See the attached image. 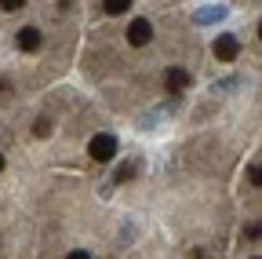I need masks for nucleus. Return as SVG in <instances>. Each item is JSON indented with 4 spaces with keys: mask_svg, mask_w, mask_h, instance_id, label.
Segmentation results:
<instances>
[{
    "mask_svg": "<svg viewBox=\"0 0 262 259\" xmlns=\"http://www.w3.org/2000/svg\"><path fill=\"white\" fill-rule=\"evenodd\" d=\"M237 55H241V41H237L233 33L215 37V58H219V62H233Z\"/></svg>",
    "mask_w": 262,
    "mask_h": 259,
    "instance_id": "nucleus-1",
    "label": "nucleus"
},
{
    "mask_svg": "<svg viewBox=\"0 0 262 259\" xmlns=\"http://www.w3.org/2000/svg\"><path fill=\"white\" fill-rule=\"evenodd\" d=\"M88 153H91V161H110V157L117 153V139L106 135V132H102V135H95L91 146H88Z\"/></svg>",
    "mask_w": 262,
    "mask_h": 259,
    "instance_id": "nucleus-2",
    "label": "nucleus"
},
{
    "mask_svg": "<svg viewBox=\"0 0 262 259\" xmlns=\"http://www.w3.org/2000/svg\"><path fill=\"white\" fill-rule=\"evenodd\" d=\"M189 81H193V77H189L182 66H171L168 73H164V88H168V95H179V91H186V88H189Z\"/></svg>",
    "mask_w": 262,
    "mask_h": 259,
    "instance_id": "nucleus-3",
    "label": "nucleus"
},
{
    "mask_svg": "<svg viewBox=\"0 0 262 259\" xmlns=\"http://www.w3.org/2000/svg\"><path fill=\"white\" fill-rule=\"evenodd\" d=\"M149 37H153V26H149V18H135V22L127 26V41L135 44V48L149 44Z\"/></svg>",
    "mask_w": 262,
    "mask_h": 259,
    "instance_id": "nucleus-4",
    "label": "nucleus"
},
{
    "mask_svg": "<svg viewBox=\"0 0 262 259\" xmlns=\"http://www.w3.org/2000/svg\"><path fill=\"white\" fill-rule=\"evenodd\" d=\"M40 44H44V37H40V29H37V26L18 29V48H22V51H37Z\"/></svg>",
    "mask_w": 262,
    "mask_h": 259,
    "instance_id": "nucleus-5",
    "label": "nucleus"
},
{
    "mask_svg": "<svg viewBox=\"0 0 262 259\" xmlns=\"http://www.w3.org/2000/svg\"><path fill=\"white\" fill-rule=\"evenodd\" d=\"M219 18H226V8L222 4H215V8H204V11H196V22H219Z\"/></svg>",
    "mask_w": 262,
    "mask_h": 259,
    "instance_id": "nucleus-6",
    "label": "nucleus"
},
{
    "mask_svg": "<svg viewBox=\"0 0 262 259\" xmlns=\"http://www.w3.org/2000/svg\"><path fill=\"white\" fill-rule=\"evenodd\" d=\"M131 4H127V0H106V4H102V11L106 15H124Z\"/></svg>",
    "mask_w": 262,
    "mask_h": 259,
    "instance_id": "nucleus-7",
    "label": "nucleus"
},
{
    "mask_svg": "<svg viewBox=\"0 0 262 259\" xmlns=\"http://www.w3.org/2000/svg\"><path fill=\"white\" fill-rule=\"evenodd\" d=\"M131 175H135V165H120V168H117V179H113V183H127Z\"/></svg>",
    "mask_w": 262,
    "mask_h": 259,
    "instance_id": "nucleus-8",
    "label": "nucleus"
},
{
    "mask_svg": "<svg viewBox=\"0 0 262 259\" xmlns=\"http://www.w3.org/2000/svg\"><path fill=\"white\" fill-rule=\"evenodd\" d=\"M33 135H37V139L51 135V124H48V121H37V124H33Z\"/></svg>",
    "mask_w": 262,
    "mask_h": 259,
    "instance_id": "nucleus-9",
    "label": "nucleus"
},
{
    "mask_svg": "<svg viewBox=\"0 0 262 259\" xmlns=\"http://www.w3.org/2000/svg\"><path fill=\"white\" fill-rule=\"evenodd\" d=\"M248 179H251L255 186H262V165H251V168H248Z\"/></svg>",
    "mask_w": 262,
    "mask_h": 259,
    "instance_id": "nucleus-10",
    "label": "nucleus"
},
{
    "mask_svg": "<svg viewBox=\"0 0 262 259\" xmlns=\"http://www.w3.org/2000/svg\"><path fill=\"white\" fill-rule=\"evenodd\" d=\"M258 234H262V223H248L244 226V237H258Z\"/></svg>",
    "mask_w": 262,
    "mask_h": 259,
    "instance_id": "nucleus-11",
    "label": "nucleus"
},
{
    "mask_svg": "<svg viewBox=\"0 0 262 259\" xmlns=\"http://www.w3.org/2000/svg\"><path fill=\"white\" fill-rule=\"evenodd\" d=\"M0 8H4V11H18V8H26V4H22V0H0Z\"/></svg>",
    "mask_w": 262,
    "mask_h": 259,
    "instance_id": "nucleus-12",
    "label": "nucleus"
},
{
    "mask_svg": "<svg viewBox=\"0 0 262 259\" xmlns=\"http://www.w3.org/2000/svg\"><path fill=\"white\" fill-rule=\"evenodd\" d=\"M66 259H91V255H88V252H80V248H77V252H70V255H66Z\"/></svg>",
    "mask_w": 262,
    "mask_h": 259,
    "instance_id": "nucleus-13",
    "label": "nucleus"
},
{
    "mask_svg": "<svg viewBox=\"0 0 262 259\" xmlns=\"http://www.w3.org/2000/svg\"><path fill=\"white\" fill-rule=\"evenodd\" d=\"M0 172H4V153H0Z\"/></svg>",
    "mask_w": 262,
    "mask_h": 259,
    "instance_id": "nucleus-14",
    "label": "nucleus"
},
{
    "mask_svg": "<svg viewBox=\"0 0 262 259\" xmlns=\"http://www.w3.org/2000/svg\"><path fill=\"white\" fill-rule=\"evenodd\" d=\"M258 37H262V22H258Z\"/></svg>",
    "mask_w": 262,
    "mask_h": 259,
    "instance_id": "nucleus-15",
    "label": "nucleus"
},
{
    "mask_svg": "<svg viewBox=\"0 0 262 259\" xmlns=\"http://www.w3.org/2000/svg\"><path fill=\"white\" fill-rule=\"evenodd\" d=\"M255 259H258V255H255Z\"/></svg>",
    "mask_w": 262,
    "mask_h": 259,
    "instance_id": "nucleus-16",
    "label": "nucleus"
}]
</instances>
